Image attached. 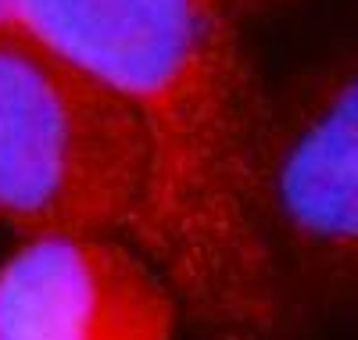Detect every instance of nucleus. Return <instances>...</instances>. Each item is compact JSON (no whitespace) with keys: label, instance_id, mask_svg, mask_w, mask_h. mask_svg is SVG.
<instances>
[{"label":"nucleus","instance_id":"nucleus-1","mask_svg":"<svg viewBox=\"0 0 358 340\" xmlns=\"http://www.w3.org/2000/svg\"><path fill=\"white\" fill-rule=\"evenodd\" d=\"M233 0H11V18L133 111L151 147L140 244L208 340H280L287 280L258 201L265 111Z\"/></svg>","mask_w":358,"mask_h":340},{"label":"nucleus","instance_id":"nucleus-2","mask_svg":"<svg viewBox=\"0 0 358 340\" xmlns=\"http://www.w3.org/2000/svg\"><path fill=\"white\" fill-rule=\"evenodd\" d=\"M151 147L125 104L18 18L0 22V222L22 237L133 233Z\"/></svg>","mask_w":358,"mask_h":340},{"label":"nucleus","instance_id":"nucleus-3","mask_svg":"<svg viewBox=\"0 0 358 340\" xmlns=\"http://www.w3.org/2000/svg\"><path fill=\"white\" fill-rule=\"evenodd\" d=\"M258 201L283 280L358 305V54L265 115Z\"/></svg>","mask_w":358,"mask_h":340},{"label":"nucleus","instance_id":"nucleus-4","mask_svg":"<svg viewBox=\"0 0 358 340\" xmlns=\"http://www.w3.org/2000/svg\"><path fill=\"white\" fill-rule=\"evenodd\" d=\"M179 297L111 233L26 237L0 265V340H172Z\"/></svg>","mask_w":358,"mask_h":340},{"label":"nucleus","instance_id":"nucleus-5","mask_svg":"<svg viewBox=\"0 0 358 340\" xmlns=\"http://www.w3.org/2000/svg\"><path fill=\"white\" fill-rule=\"evenodd\" d=\"M4 18H11V0H0V22Z\"/></svg>","mask_w":358,"mask_h":340},{"label":"nucleus","instance_id":"nucleus-6","mask_svg":"<svg viewBox=\"0 0 358 340\" xmlns=\"http://www.w3.org/2000/svg\"><path fill=\"white\" fill-rule=\"evenodd\" d=\"M237 8H247V4H265V0H233Z\"/></svg>","mask_w":358,"mask_h":340}]
</instances>
